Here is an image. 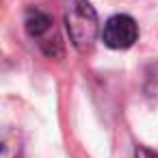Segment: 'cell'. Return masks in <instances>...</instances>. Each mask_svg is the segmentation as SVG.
Segmentation results:
<instances>
[{
    "label": "cell",
    "instance_id": "obj_1",
    "mask_svg": "<svg viewBox=\"0 0 158 158\" xmlns=\"http://www.w3.org/2000/svg\"><path fill=\"white\" fill-rule=\"evenodd\" d=\"M63 2H65V26L74 48L80 52H89L98 39V33H102L95 9L91 7L89 0H63Z\"/></svg>",
    "mask_w": 158,
    "mask_h": 158
},
{
    "label": "cell",
    "instance_id": "obj_2",
    "mask_svg": "<svg viewBox=\"0 0 158 158\" xmlns=\"http://www.w3.org/2000/svg\"><path fill=\"white\" fill-rule=\"evenodd\" d=\"M24 26H26L28 37L39 46V50L46 56L56 59L63 54V39L56 31L52 15H48L46 11H41L37 7H28L26 15H24Z\"/></svg>",
    "mask_w": 158,
    "mask_h": 158
},
{
    "label": "cell",
    "instance_id": "obj_3",
    "mask_svg": "<svg viewBox=\"0 0 158 158\" xmlns=\"http://www.w3.org/2000/svg\"><path fill=\"white\" fill-rule=\"evenodd\" d=\"M100 37L110 50H128L139 41V24L132 15L117 13L104 22Z\"/></svg>",
    "mask_w": 158,
    "mask_h": 158
},
{
    "label": "cell",
    "instance_id": "obj_4",
    "mask_svg": "<svg viewBox=\"0 0 158 158\" xmlns=\"http://www.w3.org/2000/svg\"><path fill=\"white\" fill-rule=\"evenodd\" d=\"M2 158H22V143L15 132H7L2 139Z\"/></svg>",
    "mask_w": 158,
    "mask_h": 158
},
{
    "label": "cell",
    "instance_id": "obj_5",
    "mask_svg": "<svg viewBox=\"0 0 158 158\" xmlns=\"http://www.w3.org/2000/svg\"><path fill=\"white\" fill-rule=\"evenodd\" d=\"M134 158H158V154H154V152H149V149H145V147H136Z\"/></svg>",
    "mask_w": 158,
    "mask_h": 158
}]
</instances>
